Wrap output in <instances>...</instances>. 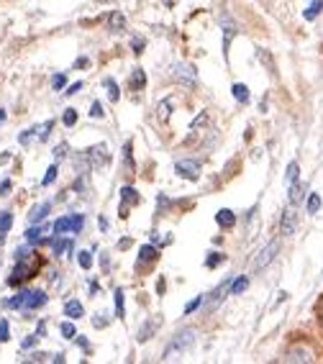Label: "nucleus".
I'll use <instances>...</instances> for the list:
<instances>
[{
  "label": "nucleus",
  "mask_w": 323,
  "mask_h": 364,
  "mask_svg": "<svg viewBox=\"0 0 323 364\" xmlns=\"http://www.w3.org/2000/svg\"><path fill=\"white\" fill-rule=\"evenodd\" d=\"M70 249H72V241H64V238H57L54 241V254L57 257H59L62 252H70Z\"/></svg>",
  "instance_id": "29"
},
{
  "label": "nucleus",
  "mask_w": 323,
  "mask_h": 364,
  "mask_svg": "<svg viewBox=\"0 0 323 364\" xmlns=\"http://www.w3.org/2000/svg\"><path fill=\"white\" fill-rule=\"evenodd\" d=\"M31 136H36V134H33V128H29V131H24V134L18 136V142H21V144H29V142H31Z\"/></svg>",
  "instance_id": "43"
},
{
  "label": "nucleus",
  "mask_w": 323,
  "mask_h": 364,
  "mask_svg": "<svg viewBox=\"0 0 323 364\" xmlns=\"http://www.w3.org/2000/svg\"><path fill=\"white\" fill-rule=\"evenodd\" d=\"M77 259H80V267H82V269H90V267H93V254H90V252H80Z\"/></svg>",
  "instance_id": "31"
},
{
  "label": "nucleus",
  "mask_w": 323,
  "mask_h": 364,
  "mask_svg": "<svg viewBox=\"0 0 323 364\" xmlns=\"http://www.w3.org/2000/svg\"><path fill=\"white\" fill-rule=\"evenodd\" d=\"M157 326H159L157 318H149V321H144V326L139 328V336H136V339H139V341H149L151 336H154V331H157Z\"/></svg>",
  "instance_id": "12"
},
{
  "label": "nucleus",
  "mask_w": 323,
  "mask_h": 364,
  "mask_svg": "<svg viewBox=\"0 0 323 364\" xmlns=\"http://www.w3.org/2000/svg\"><path fill=\"white\" fill-rule=\"evenodd\" d=\"M172 77L177 79V82H182L185 87H195L197 85V72L193 64H172Z\"/></svg>",
  "instance_id": "2"
},
{
  "label": "nucleus",
  "mask_w": 323,
  "mask_h": 364,
  "mask_svg": "<svg viewBox=\"0 0 323 364\" xmlns=\"http://www.w3.org/2000/svg\"><path fill=\"white\" fill-rule=\"evenodd\" d=\"M303 192H306V185H300L298 180L290 185V206H298L300 200H303Z\"/></svg>",
  "instance_id": "15"
},
{
  "label": "nucleus",
  "mask_w": 323,
  "mask_h": 364,
  "mask_svg": "<svg viewBox=\"0 0 323 364\" xmlns=\"http://www.w3.org/2000/svg\"><path fill=\"white\" fill-rule=\"evenodd\" d=\"M174 172L185 177V180H197V172H200V162L197 159H182L174 165Z\"/></svg>",
  "instance_id": "6"
},
{
  "label": "nucleus",
  "mask_w": 323,
  "mask_h": 364,
  "mask_svg": "<svg viewBox=\"0 0 323 364\" xmlns=\"http://www.w3.org/2000/svg\"><path fill=\"white\" fill-rule=\"evenodd\" d=\"M277 252H280V241L275 238V241H269V244L264 246L260 254H257V259H254V269H264V267H267L269 261L277 257Z\"/></svg>",
  "instance_id": "5"
},
{
  "label": "nucleus",
  "mask_w": 323,
  "mask_h": 364,
  "mask_svg": "<svg viewBox=\"0 0 323 364\" xmlns=\"http://www.w3.org/2000/svg\"><path fill=\"white\" fill-rule=\"evenodd\" d=\"M72 226H75V223H72V215H70V218H59V221L54 223L57 236H62V234H70V231H72Z\"/></svg>",
  "instance_id": "20"
},
{
  "label": "nucleus",
  "mask_w": 323,
  "mask_h": 364,
  "mask_svg": "<svg viewBox=\"0 0 323 364\" xmlns=\"http://www.w3.org/2000/svg\"><path fill=\"white\" fill-rule=\"evenodd\" d=\"M98 226H100V229L105 231V229H108V221H105V218H98Z\"/></svg>",
  "instance_id": "53"
},
{
  "label": "nucleus",
  "mask_w": 323,
  "mask_h": 364,
  "mask_svg": "<svg viewBox=\"0 0 323 364\" xmlns=\"http://www.w3.org/2000/svg\"><path fill=\"white\" fill-rule=\"evenodd\" d=\"M298 174H300L298 162H290V165H287V172H285V182H287V185H292V182L298 180Z\"/></svg>",
  "instance_id": "21"
},
{
  "label": "nucleus",
  "mask_w": 323,
  "mask_h": 364,
  "mask_svg": "<svg viewBox=\"0 0 323 364\" xmlns=\"http://www.w3.org/2000/svg\"><path fill=\"white\" fill-rule=\"evenodd\" d=\"M105 324H108L105 318H100V316H95V318H93V326H95V328H103Z\"/></svg>",
  "instance_id": "48"
},
{
  "label": "nucleus",
  "mask_w": 323,
  "mask_h": 364,
  "mask_svg": "<svg viewBox=\"0 0 323 364\" xmlns=\"http://www.w3.org/2000/svg\"><path fill=\"white\" fill-rule=\"evenodd\" d=\"M295 226H298V215H295V211H292V206H290L283 215V234L285 236H292V234H295Z\"/></svg>",
  "instance_id": "10"
},
{
  "label": "nucleus",
  "mask_w": 323,
  "mask_h": 364,
  "mask_svg": "<svg viewBox=\"0 0 323 364\" xmlns=\"http://www.w3.org/2000/svg\"><path fill=\"white\" fill-rule=\"evenodd\" d=\"M108 26H111L113 31H121V29L126 26V16H123L121 10H113L111 16H108Z\"/></svg>",
  "instance_id": "14"
},
{
  "label": "nucleus",
  "mask_w": 323,
  "mask_h": 364,
  "mask_svg": "<svg viewBox=\"0 0 323 364\" xmlns=\"http://www.w3.org/2000/svg\"><path fill=\"white\" fill-rule=\"evenodd\" d=\"M221 31H223V56L229 59V47H231V41H234V36H236V21H234L229 13H223L221 18Z\"/></svg>",
  "instance_id": "3"
},
{
  "label": "nucleus",
  "mask_w": 323,
  "mask_h": 364,
  "mask_svg": "<svg viewBox=\"0 0 323 364\" xmlns=\"http://www.w3.org/2000/svg\"><path fill=\"white\" fill-rule=\"evenodd\" d=\"M157 293H159V295L165 293V278H162V280H159V282H157Z\"/></svg>",
  "instance_id": "51"
},
{
  "label": "nucleus",
  "mask_w": 323,
  "mask_h": 364,
  "mask_svg": "<svg viewBox=\"0 0 323 364\" xmlns=\"http://www.w3.org/2000/svg\"><path fill=\"white\" fill-rule=\"evenodd\" d=\"M82 313H85V308H82V303L80 301H70L67 305H64V316H70L72 321L82 318Z\"/></svg>",
  "instance_id": "13"
},
{
  "label": "nucleus",
  "mask_w": 323,
  "mask_h": 364,
  "mask_svg": "<svg viewBox=\"0 0 323 364\" xmlns=\"http://www.w3.org/2000/svg\"><path fill=\"white\" fill-rule=\"evenodd\" d=\"M285 362H313V351L306 347L290 349V351L285 354Z\"/></svg>",
  "instance_id": "8"
},
{
  "label": "nucleus",
  "mask_w": 323,
  "mask_h": 364,
  "mask_svg": "<svg viewBox=\"0 0 323 364\" xmlns=\"http://www.w3.org/2000/svg\"><path fill=\"white\" fill-rule=\"evenodd\" d=\"M249 287V280L246 278H236L234 280V285H231V295H241Z\"/></svg>",
  "instance_id": "24"
},
{
  "label": "nucleus",
  "mask_w": 323,
  "mask_h": 364,
  "mask_svg": "<svg viewBox=\"0 0 323 364\" xmlns=\"http://www.w3.org/2000/svg\"><path fill=\"white\" fill-rule=\"evenodd\" d=\"M123 157H126V167H128V172H134V159H131V142L123 146Z\"/></svg>",
  "instance_id": "35"
},
{
  "label": "nucleus",
  "mask_w": 323,
  "mask_h": 364,
  "mask_svg": "<svg viewBox=\"0 0 323 364\" xmlns=\"http://www.w3.org/2000/svg\"><path fill=\"white\" fill-rule=\"evenodd\" d=\"M113 295H116V316L123 318V290L119 287V290H116Z\"/></svg>",
  "instance_id": "30"
},
{
  "label": "nucleus",
  "mask_w": 323,
  "mask_h": 364,
  "mask_svg": "<svg viewBox=\"0 0 323 364\" xmlns=\"http://www.w3.org/2000/svg\"><path fill=\"white\" fill-rule=\"evenodd\" d=\"M226 259V254H221V252H211V257H208V259H205V264H208V267H218V264H221V261Z\"/></svg>",
  "instance_id": "26"
},
{
  "label": "nucleus",
  "mask_w": 323,
  "mask_h": 364,
  "mask_svg": "<svg viewBox=\"0 0 323 364\" xmlns=\"http://www.w3.org/2000/svg\"><path fill=\"white\" fill-rule=\"evenodd\" d=\"M200 303H203V295H200V298H195V301H190L188 305H185V313H193V310H197V308H200Z\"/></svg>",
  "instance_id": "41"
},
{
  "label": "nucleus",
  "mask_w": 323,
  "mask_h": 364,
  "mask_svg": "<svg viewBox=\"0 0 323 364\" xmlns=\"http://www.w3.org/2000/svg\"><path fill=\"white\" fill-rule=\"evenodd\" d=\"M44 231H47V229H41V226H39V229H36V226H31V229L26 231V241H29V244H39L41 234H44Z\"/></svg>",
  "instance_id": "22"
},
{
  "label": "nucleus",
  "mask_w": 323,
  "mask_h": 364,
  "mask_svg": "<svg viewBox=\"0 0 323 364\" xmlns=\"http://www.w3.org/2000/svg\"><path fill=\"white\" fill-rule=\"evenodd\" d=\"M205 121H208V116H205V113H200V116H197L195 121H193V128H197V126H203Z\"/></svg>",
  "instance_id": "45"
},
{
  "label": "nucleus",
  "mask_w": 323,
  "mask_h": 364,
  "mask_svg": "<svg viewBox=\"0 0 323 364\" xmlns=\"http://www.w3.org/2000/svg\"><path fill=\"white\" fill-rule=\"evenodd\" d=\"M157 116H159L162 121L170 119V100H162V103L157 105Z\"/></svg>",
  "instance_id": "34"
},
{
  "label": "nucleus",
  "mask_w": 323,
  "mask_h": 364,
  "mask_svg": "<svg viewBox=\"0 0 323 364\" xmlns=\"http://www.w3.org/2000/svg\"><path fill=\"white\" fill-rule=\"evenodd\" d=\"M306 208H308V213H318V211H321V195H318V192H310Z\"/></svg>",
  "instance_id": "23"
},
{
  "label": "nucleus",
  "mask_w": 323,
  "mask_h": 364,
  "mask_svg": "<svg viewBox=\"0 0 323 364\" xmlns=\"http://www.w3.org/2000/svg\"><path fill=\"white\" fill-rule=\"evenodd\" d=\"M44 303H47V293H41V290H29L26 303H24V310H36V308H41Z\"/></svg>",
  "instance_id": "7"
},
{
  "label": "nucleus",
  "mask_w": 323,
  "mask_h": 364,
  "mask_svg": "<svg viewBox=\"0 0 323 364\" xmlns=\"http://www.w3.org/2000/svg\"><path fill=\"white\" fill-rule=\"evenodd\" d=\"M77 123V111L75 108H67L64 111V126H75Z\"/></svg>",
  "instance_id": "33"
},
{
  "label": "nucleus",
  "mask_w": 323,
  "mask_h": 364,
  "mask_svg": "<svg viewBox=\"0 0 323 364\" xmlns=\"http://www.w3.org/2000/svg\"><path fill=\"white\" fill-rule=\"evenodd\" d=\"M90 116H93V119H103V116H105V111H103V105L98 103V100H95L93 108H90Z\"/></svg>",
  "instance_id": "38"
},
{
  "label": "nucleus",
  "mask_w": 323,
  "mask_h": 364,
  "mask_svg": "<svg viewBox=\"0 0 323 364\" xmlns=\"http://www.w3.org/2000/svg\"><path fill=\"white\" fill-rule=\"evenodd\" d=\"M64 85H67V77H64V75H54V77H52V87H54V90H62Z\"/></svg>",
  "instance_id": "37"
},
{
  "label": "nucleus",
  "mask_w": 323,
  "mask_h": 364,
  "mask_svg": "<svg viewBox=\"0 0 323 364\" xmlns=\"http://www.w3.org/2000/svg\"><path fill=\"white\" fill-rule=\"evenodd\" d=\"M10 226H13V215H10V213L0 215V234H8Z\"/></svg>",
  "instance_id": "27"
},
{
  "label": "nucleus",
  "mask_w": 323,
  "mask_h": 364,
  "mask_svg": "<svg viewBox=\"0 0 323 364\" xmlns=\"http://www.w3.org/2000/svg\"><path fill=\"white\" fill-rule=\"evenodd\" d=\"M105 87H108V98L116 103V100H119V85H116L113 79H105Z\"/></svg>",
  "instance_id": "32"
},
{
  "label": "nucleus",
  "mask_w": 323,
  "mask_h": 364,
  "mask_svg": "<svg viewBox=\"0 0 323 364\" xmlns=\"http://www.w3.org/2000/svg\"><path fill=\"white\" fill-rule=\"evenodd\" d=\"M10 192V180H3L0 182V195H8Z\"/></svg>",
  "instance_id": "44"
},
{
  "label": "nucleus",
  "mask_w": 323,
  "mask_h": 364,
  "mask_svg": "<svg viewBox=\"0 0 323 364\" xmlns=\"http://www.w3.org/2000/svg\"><path fill=\"white\" fill-rule=\"evenodd\" d=\"M10 339V326L8 321H0V341H8Z\"/></svg>",
  "instance_id": "36"
},
{
  "label": "nucleus",
  "mask_w": 323,
  "mask_h": 364,
  "mask_svg": "<svg viewBox=\"0 0 323 364\" xmlns=\"http://www.w3.org/2000/svg\"><path fill=\"white\" fill-rule=\"evenodd\" d=\"M231 93H234V98H236L239 103H249V87L244 82H236V85L231 87Z\"/></svg>",
  "instance_id": "16"
},
{
  "label": "nucleus",
  "mask_w": 323,
  "mask_h": 364,
  "mask_svg": "<svg viewBox=\"0 0 323 364\" xmlns=\"http://www.w3.org/2000/svg\"><path fill=\"white\" fill-rule=\"evenodd\" d=\"M321 10H323V0H310V6H308V10L303 13V18H306V21H313V18H318Z\"/></svg>",
  "instance_id": "18"
},
{
  "label": "nucleus",
  "mask_w": 323,
  "mask_h": 364,
  "mask_svg": "<svg viewBox=\"0 0 323 364\" xmlns=\"http://www.w3.org/2000/svg\"><path fill=\"white\" fill-rule=\"evenodd\" d=\"M131 47H134V52H136V54H142V52H144V47H147V41H144V39H139V36H134V41H131Z\"/></svg>",
  "instance_id": "39"
},
{
  "label": "nucleus",
  "mask_w": 323,
  "mask_h": 364,
  "mask_svg": "<svg viewBox=\"0 0 323 364\" xmlns=\"http://www.w3.org/2000/svg\"><path fill=\"white\" fill-rule=\"evenodd\" d=\"M33 344H36V336H29V339L24 341V349H31Z\"/></svg>",
  "instance_id": "49"
},
{
  "label": "nucleus",
  "mask_w": 323,
  "mask_h": 364,
  "mask_svg": "<svg viewBox=\"0 0 323 364\" xmlns=\"http://www.w3.org/2000/svg\"><path fill=\"white\" fill-rule=\"evenodd\" d=\"M3 121H6V111H3V108H0V123H3Z\"/></svg>",
  "instance_id": "54"
},
{
  "label": "nucleus",
  "mask_w": 323,
  "mask_h": 364,
  "mask_svg": "<svg viewBox=\"0 0 323 364\" xmlns=\"http://www.w3.org/2000/svg\"><path fill=\"white\" fill-rule=\"evenodd\" d=\"M87 64H90V59H87V56H80L77 62H75V70H80V67H87Z\"/></svg>",
  "instance_id": "47"
},
{
  "label": "nucleus",
  "mask_w": 323,
  "mask_h": 364,
  "mask_svg": "<svg viewBox=\"0 0 323 364\" xmlns=\"http://www.w3.org/2000/svg\"><path fill=\"white\" fill-rule=\"evenodd\" d=\"M157 249L154 246H142V252H139V261H136V267L139 269H147L151 261H157Z\"/></svg>",
  "instance_id": "9"
},
{
  "label": "nucleus",
  "mask_w": 323,
  "mask_h": 364,
  "mask_svg": "<svg viewBox=\"0 0 323 364\" xmlns=\"http://www.w3.org/2000/svg\"><path fill=\"white\" fill-rule=\"evenodd\" d=\"M44 359H47V354H44V351H39V354L31 356V362H44Z\"/></svg>",
  "instance_id": "50"
},
{
  "label": "nucleus",
  "mask_w": 323,
  "mask_h": 364,
  "mask_svg": "<svg viewBox=\"0 0 323 364\" xmlns=\"http://www.w3.org/2000/svg\"><path fill=\"white\" fill-rule=\"evenodd\" d=\"M142 195L134 190V188H121V206H119V215L121 218H128V208L139 206Z\"/></svg>",
  "instance_id": "4"
},
{
  "label": "nucleus",
  "mask_w": 323,
  "mask_h": 364,
  "mask_svg": "<svg viewBox=\"0 0 323 364\" xmlns=\"http://www.w3.org/2000/svg\"><path fill=\"white\" fill-rule=\"evenodd\" d=\"M47 213H49V203H41V206H36L31 213H29V221L39 223V221H44V218H47Z\"/></svg>",
  "instance_id": "17"
},
{
  "label": "nucleus",
  "mask_w": 323,
  "mask_h": 364,
  "mask_svg": "<svg viewBox=\"0 0 323 364\" xmlns=\"http://www.w3.org/2000/svg\"><path fill=\"white\" fill-rule=\"evenodd\" d=\"M67 157V144H59L54 149V159H64Z\"/></svg>",
  "instance_id": "42"
},
{
  "label": "nucleus",
  "mask_w": 323,
  "mask_h": 364,
  "mask_svg": "<svg viewBox=\"0 0 323 364\" xmlns=\"http://www.w3.org/2000/svg\"><path fill=\"white\" fill-rule=\"evenodd\" d=\"M216 223H218L221 229H234V226H236V215L231 213L229 208H223V211L216 213Z\"/></svg>",
  "instance_id": "11"
},
{
  "label": "nucleus",
  "mask_w": 323,
  "mask_h": 364,
  "mask_svg": "<svg viewBox=\"0 0 323 364\" xmlns=\"http://www.w3.org/2000/svg\"><path fill=\"white\" fill-rule=\"evenodd\" d=\"M52 126H54V121H47V123H41V126L33 128V134H36V136L41 139V142H44V139L49 136V131H52Z\"/></svg>",
  "instance_id": "25"
},
{
  "label": "nucleus",
  "mask_w": 323,
  "mask_h": 364,
  "mask_svg": "<svg viewBox=\"0 0 323 364\" xmlns=\"http://www.w3.org/2000/svg\"><path fill=\"white\" fill-rule=\"evenodd\" d=\"M57 180V167H49L47 174H44V185H52Z\"/></svg>",
  "instance_id": "40"
},
{
  "label": "nucleus",
  "mask_w": 323,
  "mask_h": 364,
  "mask_svg": "<svg viewBox=\"0 0 323 364\" xmlns=\"http://www.w3.org/2000/svg\"><path fill=\"white\" fill-rule=\"evenodd\" d=\"M197 341V331L195 328H185V331L174 333V339L170 341V347L165 349V356L162 359H172L174 354H180V351H188L193 344Z\"/></svg>",
  "instance_id": "1"
},
{
  "label": "nucleus",
  "mask_w": 323,
  "mask_h": 364,
  "mask_svg": "<svg viewBox=\"0 0 323 364\" xmlns=\"http://www.w3.org/2000/svg\"><path fill=\"white\" fill-rule=\"evenodd\" d=\"M80 90H82V82H75V85H72L70 90H67V96H77Z\"/></svg>",
  "instance_id": "46"
},
{
  "label": "nucleus",
  "mask_w": 323,
  "mask_h": 364,
  "mask_svg": "<svg viewBox=\"0 0 323 364\" xmlns=\"http://www.w3.org/2000/svg\"><path fill=\"white\" fill-rule=\"evenodd\" d=\"M59 331H62L64 339H75L77 333H75V326H72V321H64L62 326H59Z\"/></svg>",
  "instance_id": "28"
},
{
  "label": "nucleus",
  "mask_w": 323,
  "mask_h": 364,
  "mask_svg": "<svg viewBox=\"0 0 323 364\" xmlns=\"http://www.w3.org/2000/svg\"><path fill=\"white\" fill-rule=\"evenodd\" d=\"M119 246H121V249H128V246H131V238H123V241H119Z\"/></svg>",
  "instance_id": "52"
},
{
  "label": "nucleus",
  "mask_w": 323,
  "mask_h": 364,
  "mask_svg": "<svg viewBox=\"0 0 323 364\" xmlns=\"http://www.w3.org/2000/svg\"><path fill=\"white\" fill-rule=\"evenodd\" d=\"M144 85H147V75H144V70L131 72V90H142Z\"/></svg>",
  "instance_id": "19"
}]
</instances>
